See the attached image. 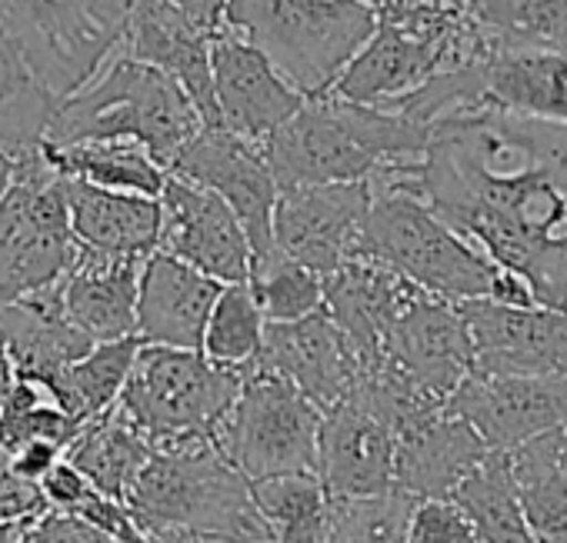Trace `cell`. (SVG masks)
Masks as SVG:
<instances>
[{
  "label": "cell",
  "mask_w": 567,
  "mask_h": 543,
  "mask_svg": "<svg viewBox=\"0 0 567 543\" xmlns=\"http://www.w3.org/2000/svg\"><path fill=\"white\" fill-rule=\"evenodd\" d=\"M398 434L354 397L324 410L318 443V477L334 500L378 497L398 487Z\"/></svg>",
  "instance_id": "d6986e66"
},
{
  "label": "cell",
  "mask_w": 567,
  "mask_h": 543,
  "mask_svg": "<svg viewBox=\"0 0 567 543\" xmlns=\"http://www.w3.org/2000/svg\"><path fill=\"white\" fill-rule=\"evenodd\" d=\"M131 0H0V31L64 104L124 48Z\"/></svg>",
  "instance_id": "52a82bcc"
},
{
  "label": "cell",
  "mask_w": 567,
  "mask_h": 543,
  "mask_svg": "<svg viewBox=\"0 0 567 543\" xmlns=\"http://www.w3.org/2000/svg\"><path fill=\"white\" fill-rule=\"evenodd\" d=\"M371 184H321L280 190L274 207V243L291 260L331 278L354 250L371 210Z\"/></svg>",
  "instance_id": "7c38bea8"
},
{
  "label": "cell",
  "mask_w": 567,
  "mask_h": 543,
  "mask_svg": "<svg viewBox=\"0 0 567 543\" xmlns=\"http://www.w3.org/2000/svg\"><path fill=\"white\" fill-rule=\"evenodd\" d=\"M151 457H154L151 437L121 410V404L101 414L97 420H91L64 453V460H71L101 493L121 503L127 500L134 480L141 477Z\"/></svg>",
  "instance_id": "83f0119b"
},
{
  "label": "cell",
  "mask_w": 567,
  "mask_h": 543,
  "mask_svg": "<svg viewBox=\"0 0 567 543\" xmlns=\"http://www.w3.org/2000/svg\"><path fill=\"white\" fill-rule=\"evenodd\" d=\"M374 200L364 217L354 257H368L414 288L451 301H481L491 294L497 263L461 237L414 184H371Z\"/></svg>",
  "instance_id": "8992f818"
},
{
  "label": "cell",
  "mask_w": 567,
  "mask_h": 543,
  "mask_svg": "<svg viewBox=\"0 0 567 543\" xmlns=\"http://www.w3.org/2000/svg\"><path fill=\"white\" fill-rule=\"evenodd\" d=\"M58 101L31 74L18 48L0 31V154L28 157L44 147Z\"/></svg>",
  "instance_id": "4dcf8cb0"
},
{
  "label": "cell",
  "mask_w": 567,
  "mask_h": 543,
  "mask_svg": "<svg viewBox=\"0 0 567 543\" xmlns=\"http://www.w3.org/2000/svg\"><path fill=\"white\" fill-rule=\"evenodd\" d=\"M14 174H18V160L8 157V154H0V200H4V194L11 190Z\"/></svg>",
  "instance_id": "b9f144b4"
},
{
  "label": "cell",
  "mask_w": 567,
  "mask_h": 543,
  "mask_svg": "<svg viewBox=\"0 0 567 543\" xmlns=\"http://www.w3.org/2000/svg\"><path fill=\"white\" fill-rule=\"evenodd\" d=\"M257 364L291 380L321 410L338 407L358 377V361L328 311L291 324H267Z\"/></svg>",
  "instance_id": "44dd1931"
},
{
  "label": "cell",
  "mask_w": 567,
  "mask_h": 543,
  "mask_svg": "<svg viewBox=\"0 0 567 543\" xmlns=\"http://www.w3.org/2000/svg\"><path fill=\"white\" fill-rule=\"evenodd\" d=\"M51 167L61 177L87 180L107 190H127L144 197H161L167 187V170L151 157L147 147L134 140H97L71 147H44Z\"/></svg>",
  "instance_id": "f546056e"
},
{
  "label": "cell",
  "mask_w": 567,
  "mask_h": 543,
  "mask_svg": "<svg viewBox=\"0 0 567 543\" xmlns=\"http://www.w3.org/2000/svg\"><path fill=\"white\" fill-rule=\"evenodd\" d=\"M141 274H144V260L104 257L78 247V260L61 281L68 317L94 344L137 337Z\"/></svg>",
  "instance_id": "484cf974"
},
{
  "label": "cell",
  "mask_w": 567,
  "mask_h": 543,
  "mask_svg": "<svg viewBox=\"0 0 567 543\" xmlns=\"http://www.w3.org/2000/svg\"><path fill=\"white\" fill-rule=\"evenodd\" d=\"M74 260L64 177L41 147L18 157L14 184L0 200V307L61 284Z\"/></svg>",
  "instance_id": "9c48e42d"
},
{
  "label": "cell",
  "mask_w": 567,
  "mask_h": 543,
  "mask_svg": "<svg viewBox=\"0 0 567 543\" xmlns=\"http://www.w3.org/2000/svg\"><path fill=\"white\" fill-rule=\"evenodd\" d=\"M454 500L471 513L481 543H537L507 453H491L454 490Z\"/></svg>",
  "instance_id": "836d02e7"
},
{
  "label": "cell",
  "mask_w": 567,
  "mask_h": 543,
  "mask_svg": "<svg viewBox=\"0 0 567 543\" xmlns=\"http://www.w3.org/2000/svg\"><path fill=\"white\" fill-rule=\"evenodd\" d=\"M564 463H567V434H564Z\"/></svg>",
  "instance_id": "f6af8a7d"
},
{
  "label": "cell",
  "mask_w": 567,
  "mask_h": 543,
  "mask_svg": "<svg viewBox=\"0 0 567 543\" xmlns=\"http://www.w3.org/2000/svg\"><path fill=\"white\" fill-rule=\"evenodd\" d=\"M494 450L481 434L451 407L431 410L421 420L398 430V490L414 500L454 497V490L491 457Z\"/></svg>",
  "instance_id": "603a6c76"
},
{
  "label": "cell",
  "mask_w": 567,
  "mask_h": 543,
  "mask_svg": "<svg viewBox=\"0 0 567 543\" xmlns=\"http://www.w3.org/2000/svg\"><path fill=\"white\" fill-rule=\"evenodd\" d=\"M250 370L220 367L204 351L144 344L117 404L154 450L214 440Z\"/></svg>",
  "instance_id": "ba28073f"
},
{
  "label": "cell",
  "mask_w": 567,
  "mask_h": 543,
  "mask_svg": "<svg viewBox=\"0 0 567 543\" xmlns=\"http://www.w3.org/2000/svg\"><path fill=\"white\" fill-rule=\"evenodd\" d=\"M408 543H481L471 513L454 497L417 500L408 523Z\"/></svg>",
  "instance_id": "74e56055"
},
{
  "label": "cell",
  "mask_w": 567,
  "mask_h": 543,
  "mask_svg": "<svg viewBox=\"0 0 567 543\" xmlns=\"http://www.w3.org/2000/svg\"><path fill=\"white\" fill-rule=\"evenodd\" d=\"M321 424L324 410L308 394L257 364L220 420L214 443L250 483L318 473Z\"/></svg>",
  "instance_id": "30bf717a"
},
{
  "label": "cell",
  "mask_w": 567,
  "mask_h": 543,
  "mask_svg": "<svg viewBox=\"0 0 567 543\" xmlns=\"http://www.w3.org/2000/svg\"><path fill=\"white\" fill-rule=\"evenodd\" d=\"M388 364L441 400L477 370L471 327L457 304L417 291L388 337Z\"/></svg>",
  "instance_id": "e0dca14e"
},
{
  "label": "cell",
  "mask_w": 567,
  "mask_h": 543,
  "mask_svg": "<svg viewBox=\"0 0 567 543\" xmlns=\"http://www.w3.org/2000/svg\"><path fill=\"white\" fill-rule=\"evenodd\" d=\"M124 503L141 530H184L217 543L270 540L250 480L214 440L154 450Z\"/></svg>",
  "instance_id": "5b68a950"
},
{
  "label": "cell",
  "mask_w": 567,
  "mask_h": 543,
  "mask_svg": "<svg viewBox=\"0 0 567 543\" xmlns=\"http://www.w3.org/2000/svg\"><path fill=\"white\" fill-rule=\"evenodd\" d=\"M214 31L197 24L174 0H131L121 54L171 74L194 101L207 127H220L214 94Z\"/></svg>",
  "instance_id": "ac0fdd59"
},
{
  "label": "cell",
  "mask_w": 567,
  "mask_h": 543,
  "mask_svg": "<svg viewBox=\"0 0 567 543\" xmlns=\"http://www.w3.org/2000/svg\"><path fill=\"white\" fill-rule=\"evenodd\" d=\"M457 307L471 327L477 374L567 377V311L504 307L487 297Z\"/></svg>",
  "instance_id": "9a60e30c"
},
{
  "label": "cell",
  "mask_w": 567,
  "mask_h": 543,
  "mask_svg": "<svg viewBox=\"0 0 567 543\" xmlns=\"http://www.w3.org/2000/svg\"><path fill=\"white\" fill-rule=\"evenodd\" d=\"M417 291L421 288L368 257H351L324 278V311L344 334L358 370L388 361V337Z\"/></svg>",
  "instance_id": "ffe728a7"
},
{
  "label": "cell",
  "mask_w": 567,
  "mask_h": 543,
  "mask_svg": "<svg viewBox=\"0 0 567 543\" xmlns=\"http://www.w3.org/2000/svg\"><path fill=\"white\" fill-rule=\"evenodd\" d=\"M247 284L267 324H291L324 311V278L291 260L284 250L254 260Z\"/></svg>",
  "instance_id": "e575fe53"
},
{
  "label": "cell",
  "mask_w": 567,
  "mask_h": 543,
  "mask_svg": "<svg viewBox=\"0 0 567 543\" xmlns=\"http://www.w3.org/2000/svg\"><path fill=\"white\" fill-rule=\"evenodd\" d=\"M64 197L78 247L131 260H147L151 253L161 250V197L107 190L71 177H64Z\"/></svg>",
  "instance_id": "4316f807"
},
{
  "label": "cell",
  "mask_w": 567,
  "mask_h": 543,
  "mask_svg": "<svg viewBox=\"0 0 567 543\" xmlns=\"http://www.w3.org/2000/svg\"><path fill=\"white\" fill-rule=\"evenodd\" d=\"M204 127L190 94L171 74L117 54L91 84L58 107L44 147L134 140L171 174L174 157Z\"/></svg>",
  "instance_id": "3957f363"
},
{
  "label": "cell",
  "mask_w": 567,
  "mask_h": 543,
  "mask_svg": "<svg viewBox=\"0 0 567 543\" xmlns=\"http://www.w3.org/2000/svg\"><path fill=\"white\" fill-rule=\"evenodd\" d=\"M210 64L220 127L257 147H264L267 137L288 124L308 101L277 74V67L254 44L227 28H220L214 38Z\"/></svg>",
  "instance_id": "2e32d148"
},
{
  "label": "cell",
  "mask_w": 567,
  "mask_h": 543,
  "mask_svg": "<svg viewBox=\"0 0 567 543\" xmlns=\"http://www.w3.org/2000/svg\"><path fill=\"white\" fill-rule=\"evenodd\" d=\"M471 104H494L524 117L567 124V51L514 48L491 51L464 67Z\"/></svg>",
  "instance_id": "cb8c5ba5"
},
{
  "label": "cell",
  "mask_w": 567,
  "mask_h": 543,
  "mask_svg": "<svg viewBox=\"0 0 567 543\" xmlns=\"http://www.w3.org/2000/svg\"><path fill=\"white\" fill-rule=\"evenodd\" d=\"M0 341L8 347L18 380L51 390V384L97 344L68 317L61 284L0 307Z\"/></svg>",
  "instance_id": "d4e9b609"
},
{
  "label": "cell",
  "mask_w": 567,
  "mask_h": 543,
  "mask_svg": "<svg viewBox=\"0 0 567 543\" xmlns=\"http://www.w3.org/2000/svg\"><path fill=\"white\" fill-rule=\"evenodd\" d=\"M227 284L157 250L144 260L137 297V337L157 347L200 351L214 304Z\"/></svg>",
  "instance_id": "7402d4cb"
},
{
  "label": "cell",
  "mask_w": 567,
  "mask_h": 543,
  "mask_svg": "<svg viewBox=\"0 0 567 543\" xmlns=\"http://www.w3.org/2000/svg\"><path fill=\"white\" fill-rule=\"evenodd\" d=\"M247 543H277V540H247Z\"/></svg>",
  "instance_id": "ee69618b"
},
{
  "label": "cell",
  "mask_w": 567,
  "mask_h": 543,
  "mask_svg": "<svg viewBox=\"0 0 567 543\" xmlns=\"http://www.w3.org/2000/svg\"><path fill=\"white\" fill-rule=\"evenodd\" d=\"M414 503L417 500L398 487L378 497L334 500V516L324 543H408Z\"/></svg>",
  "instance_id": "8d00e7d4"
},
{
  "label": "cell",
  "mask_w": 567,
  "mask_h": 543,
  "mask_svg": "<svg viewBox=\"0 0 567 543\" xmlns=\"http://www.w3.org/2000/svg\"><path fill=\"white\" fill-rule=\"evenodd\" d=\"M141 347H144L141 337L97 344L87 357L71 364L51 384V397L58 400L61 410H68L78 424L87 427L91 420H97L101 414L117 407Z\"/></svg>",
  "instance_id": "d6a6232c"
},
{
  "label": "cell",
  "mask_w": 567,
  "mask_h": 543,
  "mask_svg": "<svg viewBox=\"0 0 567 543\" xmlns=\"http://www.w3.org/2000/svg\"><path fill=\"white\" fill-rule=\"evenodd\" d=\"M41 487V500L51 507V510H61V513H74L97 487L71 463V460H58L44 480L38 483Z\"/></svg>",
  "instance_id": "ab89813d"
},
{
  "label": "cell",
  "mask_w": 567,
  "mask_h": 543,
  "mask_svg": "<svg viewBox=\"0 0 567 543\" xmlns=\"http://www.w3.org/2000/svg\"><path fill=\"white\" fill-rule=\"evenodd\" d=\"M14 543H117V540L71 513L44 510L41 516H28L18 523Z\"/></svg>",
  "instance_id": "f35d334b"
},
{
  "label": "cell",
  "mask_w": 567,
  "mask_h": 543,
  "mask_svg": "<svg viewBox=\"0 0 567 543\" xmlns=\"http://www.w3.org/2000/svg\"><path fill=\"white\" fill-rule=\"evenodd\" d=\"M371 4H374L378 11H388V8L394 4V0H371Z\"/></svg>",
  "instance_id": "7bdbcfd3"
},
{
  "label": "cell",
  "mask_w": 567,
  "mask_h": 543,
  "mask_svg": "<svg viewBox=\"0 0 567 543\" xmlns=\"http://www.w3.org/2000/svg\"><path fill=\"white\" fill-rule=\"evenodd\" d=\"M431 127L341 94H321L264 144L280 190L321 184H417Z\"/></svg>",
  "instance_id": "7a4b0ae2"
},
{
  "label": "cell",
  "mask_w": 567,
  "mask_h": 543,
  "mask_svg": "<svg viewBox=\"0 0 567 543\" xmlns=\"http://www.w3.org/2000/svg\"><path fill=\"white\" fill-rule=\"evenodd\" d=\"M264 331H267V317L260 314L250 284H227L214 304L200 351L220 367L247 370L257 367Z\"/></svg>",
  "instance_id": "d590c367"
},
{
  "label": "cell",
  "mask_w": 567,
  "mask_h": 543,
  "mask_svg": "<svg viewBox=\"0 0 567 543\" xmlns=\"http://www.w3.org/2000/svg\"><path fill=\"white\" fill-rule=\"evenodd\" d=\"M254 503L277 543H324L334 516V497L318 473H284L257 480Z\"/></svg>",
  "instance_id": "1f68e13d"
},
{
  "label": "cell",
  "mask_w": 567,
  "mask_h": 543,
  "mask_svg": "<svg viewBox=\"0 0 567 543\" xmlns=\"http://www.w3.org/2000/svg\"><path fill=\"white\" fill-rule=\"evenodd\" d=\"M164 227L161 250L190 263L220 284H247L254 267V247L240 217L207 187L184 177H167L161 194Z\"/></svg>",
  "instance_id": "5bb4252c"
},
{
  "label": "cell",
  "mask_w": 567,
  "mask_h": 543,
  "mask_svg": "<svg viewBox=\"0 0 567 543\" xmlns=\"http://www.w3.org/2000/svg\"><path fill=\"white\" fill-rule=\"evenodd\" d=\"M447 407L464 417L494 453L567 430V377H494L471 374Z\"/></svg>",
  "instance_id": "4fadbf2b"
},
{
  "label": "cell",
  "mask_w": 567,
  "mask_h": 543,
  "mask_svg": "<svg viewBox=\"0 0 567 543\" xmlns=\"http://www.w3.org/2000/svg\"><path fill=\"white\" fill-rule=\"evenodd\" d=\"M371 0H230L224 28L254 44L298 94H331L378 34Z\"/></svg>",
  "instance_id": "277c9868"
},
{
  "label": "cell",
  "mask_w": 567,
  "mask_h": 543,
  "mask_svg": "<svg viewBox=\"0 0 567 543\" xmlns=\"http://www.w3.org/2000/svg\"><path fill=\"white\" fill-rule=\"evenodd\" d=\"M177 8H184L197 24H204L207 31H220L224 28V11H227V4L230 0H174Z\"/></svg>",
  "instance_id": "60d3db41"
},
{
  "label": "cell",
  "mask_w": 567,
  "mask_h": 543,
  "mask_svg": "<svg viewBox=\"0 0 567 543\" xmlns=\"http://www.w3.org/2000/svg\"><path fill=\"white\" fill-rule=\"evenodd\" d=\"M564 434L537 437L517 447L511 470L517 493L527 513V523L537 543H567V463H564Z\"/></svg>",
  "instance_id": "f1b7e54d"
},
{
  "label": "cell",
  "mask_w": 567,
  "mask_h": 543,
  "mask_svg": "<svg viewBox=\"0 0 567 543\" xmlns=\"http://www.w3.org/2000/svg\"><path fill=\"white\" fill-rule=\"evenodd\" d=\"M174 177L214 190L244 223L254 247V260L277 250L274 243V207L280 184L267 164L264 147L224 130L204 127L171 164Z\"/></svg>",
  "instance_id": "8fae6325"
},
{
  "label": "cell",
  "mask_w": 567,
  "mask_h": 543,
  "mask_svg": "<svg viewBox=\"0 0 567 543\" xmlns=\"http://www.w3.org/2000/svg\"><path fill=\"white\" fill-rule=\"evenodd\" d=\"M421 197L540 307L567 311V124L467 104L431 124Z\"/></svg>",
  "instance_id": "6da1fadb"
}]
</instances>
